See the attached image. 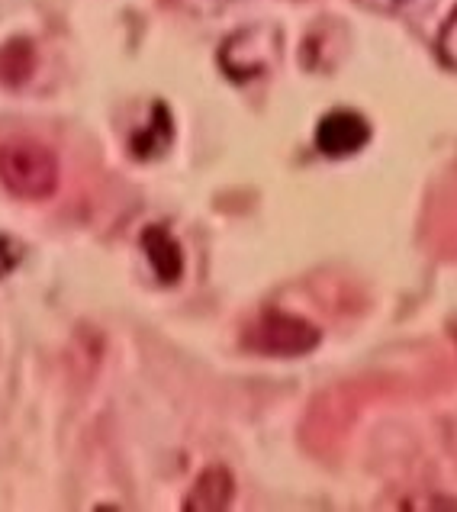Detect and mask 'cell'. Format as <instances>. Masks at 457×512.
<instances>
[{"mask_svg":"<svg viewBox=\"0 0 457 512\" xmlns=\"http://www.w3.org/2000/svg\"><path fill=\"white\" fill-rule=\"evenodd\" d=\"M0 184L20 200H46L58 190V158L33 139L0 145Z\"/></svg>","mask_w":457,"mask_h":512,"instance_id":"obj_1","label":"cell"},{"mask_svg":"<svg viewBox=\"0 0 457 512\" xmlns=\"http://www.w3.org/2000/svg\"><path fill=\"white\" fill-rule=\"evenodd\" d=\"M322 339V332L290 313H264L245 329V345L258 355L274 358H300L309 355Z\"/></svg>","mask_w":457,"mask_h":512,"instance_id":"obj_2","label":"cell"},{"mask_svg":"<svg viewBox=\"0 0 457 512\" xmlns=\"http://www.w3.org/2000/svg\"><path fill=\"white\" fill-rule=\"evenodd\" d=\"M277 49H280L277 29L252 26L226 39L223 52H219V65H223V71L232 81H252L274 65Z\"/></svg>","mask_w":457,"mask_h":512,"instance_id":"obj_3","label":"cell"},{"mask_svg":"<svg viewBox=\"0 0 457 512\" xmlns=\"http://www.w3.org/2000/svg\"><path fill=\"white\" fill-rule=\"evenodd\" d=\"M371 142V123L355 110H332L316 126V149L329 158H348Z\"/></svg>","mask_w":457,"mask_h":512,"instance_id":"obj_4","label":"cell"},{"mask_svg":"<svg viewBox=\"0 0 457 512\" xmlns=\"http://www.w3.org/2000/svg\"><path fill=\"white\" fill-rule=\"evenodd\" d=\"M142 252L161 284H178L184 274V252L165 226H149L142 232Z\"/></svg>","mask_w":457,"mask_h":512,"instance_id":"obj_5","label":"cell"},{"mask_svg":"<svg viewBox=\"0 0 457 512\" xmlns=\"http://www.w3.org/2000/svg\"><path fill=\"white\" fill-rule=\"evenodd\" d=\"M232 496H235V480L229 474V467L213 464L194 480V487H190L187 500H184V509L187 512H219L232 503Z\"/></svg>","mask_w":457,"mask_h":512,"instance_id":"obj_6","label":"cell"},{"mask_svg":"<svg viewBox=\"0 0 457 512\" xmlns=\"http://www.w3.org/2000/svg\"><path fill=\"white\" fill-rule=\"evenodd\" d=\"M171 142H174V120H171V110L158 100V104L152 107L149 123L139 126L136 133H132L129 149H132V155H136V158H142V162H149V158L165 155Z\"/></svg>","mask_w":457,"mask_h":512,"instance_id":"obj_7","label":"cell"},{"mask_svg":"<svg viewBox=\"0 0 457 512\" xmlns=\"http://www.w3.org/2000/svg\"><path fill=\"white\" fill-rule=\"evenodd\" d=\"M435 49H438V58H441V62L457 71V10L445 20V26H441Z\"/></svg>","mask_w":457,"mask_h":512,"instance_id":"obj_8","label":"cell"},{"mask_svg":"<svg viewBox=\"0 0 457 512\" xmlns=\"http://www.w3.org/2000/svg\"><path fill=\"white\" fill-rule=\"evenodd\" d=\"M23 255H26L23 245L13 236H4V232H0V281H4V277L20 265Z\"/></svg>","mask_w":457,"mask_h":512,"instance_id":"obj_9","label":"cell"}]
</instances>
